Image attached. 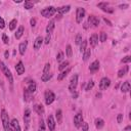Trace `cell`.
<instances>
[{"instance_id":"f35d334b","label":"cell","mask_w":131,"mask_h":131,"mask_svg":"<svg viewBox=\"0 0 131 131\" xmlns=\"http://www.w3.org/2000/svg\"><path fill=\"white\" fill-rule=\"evenodd\" d=\"M38 131H45V123H44V121H43L42 119L40 120V124H39Z\"/></svg>"},{"instance_id":"f546056e","label":"cell","mask_w":131,"mask_h":131,"mask_svg":"<svg viewBox=\"0 0 131 131\" xmlns=\"http://www.w3.org/2000/svg\"><path fill=\"white\" fill-rule=\"evenodd\" d=\"M70 64V62L68 61V60H66V61H63V62H61L59 66H58V70L60 71V72H62L63 70H66L67 68H68V66Z\"/></svg>"},{"instance_id":"8fae6325","label":"cell","mask_w":131,"mask_h":131,"mask_svg":"<svg viewBox=\"0 0 131 131\" xmlns=\"http://www.w3.org/2000/svg\"><path fill=\"white\" fill-rule=\"evenodd\" d=\"M83 122L84 121H83V115H82V113H78L77 115H75V117H74V125H75L76 128H80Z\"/></svg>"},{"instance_id":"f1b7e54d","label":"cell","mask_w":131,"mask_h":131,"mask_svg":"<svg viewBox=\"0 0 131 131\" xmlns=\"http://www.w3.org/2000/svg\"><path fill=\"white\" fill-rule=\"evenodd\" d=\"M31 95H32V94L28 91V89L25 88V89H24V99H25V101H30Z\"/></svg>"},{"instance_id":"7dc6e473","label":"cell","mask_w":131,"mask_h":131,"mask_svg":"<svg viewBox=\"0 0 131 131\" xmlns=\"http://www.w3.org/2000/svg\"><path fill=\"white\" fill-rule=\"evenodd\" d=\"M122 121H123V114H118V116H117V122L118 123H122Z\"/></svg>"},{"instance_id":"816d5d0a","label":"cell","mask_w":131,"mask_h":131,"mask_svg":"<svg viewBox=\"0 0 131 131\" xmlns=\"http://www.w3.org/2000/svg\"><path fill=\"white\" fill-rule=\"evenodd\" d=\"M103 20H104V21H105V23H106V24H107L108 26H112V23H111V21H110L108 19H106L105 17H103Z\"/></svg>"},{"instance_id":"8992f818","label":"cell","mask_w":131,"mask_h":131,"mask_svg":"<svg viewBox=\"0 0 131 131\" xmlns=\"http://www.w3.org/2000/svg\"><path fill=\"white\" fill-rule=\"evenodd\" d=\"M70 9H71V6L70 5H64V6H61V7H59V8H56V17H55V19L56 18H60L63 14H66V13H68L69 11H70Z\"/></svg>"},{"instance_id":"30bf717a","label":"cell","mask_w":131,"mask_h":131,"mask_svg":"<svg viewBox=\"0 0 131 131\" xmlns=\"http://www.w3.org/2000/svg\"><path fill=\"white\" fill-rule=\"evenodd\" d=\"M111 85V80L106 77H103L99 82V89L100 90H106Z\"/></svg>"},{"instance_id":"d590c367","label":"cell","mask_w":131,"mask_h":131,"mask_svg":"<svg viewBox=\"0 0 131 131\" xmlns=\"http://www.w3.org/2000/svg\"><path fill=\"white\" fill-rule=\"evenodd\" d=\"M106 38H107L106 34H105L104 32H101V33H100V36H99V41H100L101 43H103V42L106 41Z\"/></svg>"},{"instance_id":"83f0119b","label":"cell","mask_w":131,"mask_h":131,"mask_svg":"<svg viewBox=\"0 0 131 131\" xmlns=\"http://www.w3.org/2000/svg\"><path fill=\"white\" fill-rule=\"evenodd\" d=\"M90 55H91V50L86 48V49H85V51L83 52V60H84V61H87V60L89 59Z\"/></svg>"},{"instance_id":"ffe728a7","label":"cell","mask_w":131,"mask_h":131,"mask_svg":"<svg viewBox=\"0 0 131 131\" xmlns=\"http://www.w3.org/2000/svg\"><path fill=\"white\" fill-rule=\"evenodd\" d=\"M72 71V69L71 68H67L66 70H63L59 75H58V77H57V80L58 81H61V80H63L67 76H68V74H70V72Z\"/></svg>"},{"instance_id":"bcb514c9","label":"cell","mask_w":131,"mask_h":131,"mask_svg":"<svg viewBox=\"0 0 131 131\" xmlns=\"http://www.w3.org/2000/svg\"><path fill=\"white\" fill-rule=\"evenodd\" d=\"M108 5V3L107 2H100V3H98L97 4V7L98 8H100V9H102L103 7H105V6H107Z\"/></svg>"},{"instance_id":"d4e9b609","label":"cell","mask_w":131,"mask_h":131,"mask_svg":"<svg viewBox=\"0 0 131 131\" xmlns=\"http://www.w3.org/2000/svg\"><path fill=\"white\" fill-rule=\"evenodd\" d=\"M128 71H129V67H128V66H125L123 69L119 70V72H118V77H119V78H122L123 76H125V75L128 73Z\"/></svg>"},{"instance_id":"7402d4cb","label":"cell","mask_w":131,"mask_h":131,"mask_svg":"<svg viewBox=\"0 0 131 131\" xmlns=\"http://www.w3.org/2000/svg\"><path fill=\"white\" fill-rule=\"evenodd\" d=\"M130 88H131L130 83H129L128 81H125V82L122 84V86H121V91H122L123 93H127V92H129Z\"/></svg>"},{"instance_id":"cb8c5ba5","label":"cell","mask_w":131,"mask_h":131,"mask_svg":"<svg viewBox=\"0 0 131 131\" xmlns=\"http://www.w3.org/2000/svg\"><path fill=\"white\" fill-rule=\"evenodd\" d=\"M34 111L38 114V115H43L44 114V107L42 104H35L34 105Z\"/></svg>"},{"instance_id":"836d02e7","label":"cell","mask_w":131,"mask_h":131,"mask_svg":"<svg viewBox=\"0 0 131 131\" xmlns=\"http://www.w3.org/2000/svg\"><path fill=\"white\" fill-rule=\"evenodd\" d=\"M66 54L68 57H71L73 54V50H72V46L71 45H67V49H66Z\"/></svg>"},{"instance_id":"44dd1931","label":"cell","mask_w":131,"mask_h":131,"mask_svg":"<svg viewBox=\"0 0 131 131\" xmlns=\"http://www.w3.org/2000/svg\"><path fill=\"white\" fill-rule=\"evenodd\" d=\"M98 69H99V61L98 60H94L89 67V71L91 73H95L96 71H98Z\"/></svg>"},{"instance_id":"9c48e42d","label":"cell","mask_w":131,"mask_h":131,"mask_svg":"<svg viewBox=\"0 0 131 131\" xmlns=\"http://www.w3.org/2000/svg\"><path fill=\"white\" fill-rule=\"evenodd\" d=\"M30 121H31V111H30V108H26L24 112V123L26 126V130H28V128H29Z\"/></svg>"},{"instance_id":"f6af8a7d","label":"cell","mask_w":131,"mask_h":131,"mask_svg":"<svg viewBox=\"0 0 131 131\" xmlns=\"http://www.w3.org/2000/svg\"><path fill=\"white\" fill-rule=\"evenodd\" d=\"M2 41H3L4 44H8L9 43V39H8L6 34H2Z\"/></svg>"},{"instance_id":"f907efd6","label":"cell","mask_w":131,"mask_h":131,"mask_svg":"<svg viewBox=\"0 0 131 131\" xmlns=\"http://www.w3.org/2000/svg\"><path fill=\"white\" fill-rule=\"evenodd\" d=\"M128 6H129V5H128V4H121V5H120V6H119V7H120V8H121V9H126V8H127V7H128Z\"/></svg>"},{"instance_id":"ba28073f","label":"cell","mask_w":131,"mask_h":131,"mask_svg":"<svg viewBox=\"0 0 131 131\" xmlns=\"http://www.w3.org/2000/svg\"><path fill=\"white\" fill-rule=\"evenodd\" d=\"M77 85H78V75L75 74V75L71 78L70 85H69V90H70L71 92H75V91H76V88H77Z\"/></svg>"},{"instance_id":"7bdbcfd3","label":"cell","mask_w":131,"mask_h":131,"mask_svg":"<svg viewBox=\"0 0 131 131\" xmlns=\"http://www.w3.org/2000/svg\"><path fill=\"white\" fill-rule=\"evenodd\" d=\"M131 61V56L130 55H127V56H125L122 60H121V62H123V63H129Z\"/></svg>"},{"instance_id":"60d3db41","label":"cell","mask_w":131,"mask_h":131,"mask_svg":"<svg viewBox=\"0 0 131 131\" xmlns=\"http://www.w3.org/2000/svg\"><path fill=\"white\" fill-rule=\"evenodd\" d=\"M49 70H50V63L47 62V63L44 66V69H43V75L48 74V73H49Z\"/></svg>"},{"instance_id":"4316f807","label":"cell","mask_w":131,"mask_h":131,"mask_svg":"<svg viewBox=\"0 0 131 131\" xmlns=\"http://www.w3.org/2000/svg\"><path fill=\"white\" fill-rule=\"evenodd\" d=\"M55 118H56V122L58 124H60L61 121H62V112H61V110H57L55 112Z\"/></svg>"},{"instance_id":"d6986e66","label":"cell","mask_w":131,"mask_h":131,"mask_svg":"<svg viewBox=\"0 0 131 131\" xmlns=\"http://www.w3.org/2000/svg\"><path fill=\"white\" fill-rule=\"evenodd\" d=\"M27 47H28V41H25V42H21L19 45H18V51L20 53V55H24L26 53V50H27Z\"/></svg>"},{"instance_id":"4fadbf2b","label":"cell","mask_w":131,"mask_h":131,"mask_svg":"<svg viewBox=\"0 0 131 131\" xmlns=\"http://www.w3.org/2000/svg\"><path fill=\"white\" fill-rule=\"evenodd\" d=\"M54 27H55V19H51L46 27V35L47 36H51V34L54 30Z\"/></svg>"},{"instance_id":"9a60e30c","label":"cell","mask_w":131,"mask_h":131,"mask_svg":"<svg viewBox=\"0 0 131 131\" xmlns=\"http://www.w3.org/2000/svg\"><path fill=\"white\" fill-rule=\"evenodd\" d=\"M43 42H44V39H43L41 36L37 37V38L35 39V41H34V49H35V50H38V49L42 46Z\"/></svg>"},{"instance_id":"7c38bea8","label":"cell","mask_w":131,"mask_h":131,"mask_svg":"<svg viewBox=\"0 0 131 131\" xmlns=\"http://www.w3.org/2000/svg\"><path fill=\"white\" fill-rule=\"evenodd\" d=\"M55 120H54V118H53V116H51V115H49L48 117H47V127H48V129H49V131H54V129H55Z\"/></svg>"},{"instance_id":"5b68a950","label":"cell","mask_w":131,"mask_h":131,"mask_svg":"<svg viewBox=\"0 0 131 131\" xmlns=\"http://www.w3.org/2000/svg\"><path fill=\"white\" fill-rule=\"evenodd\" d=\"M44 98H45V103L49 105L55 100V94L51 90H46L44 93Z\"/></svg>"},{"instance_id":"1f68e13d","label":"cell","mask_w":131,"mask_h":131,"mask_svg":"<svg viewBox=\"0 0 131 131\" xmlns=\"http://www.w3.org/2000/svg\"><path fill=\"white\" fill-rule=\"evenodd\" d=\"M16 24H17V20L15 18L14 19H11L10 23H9V30L10 31H13L16 28Z\"/></svg>"},{"instance_id":"7a4b0ae2","label":"cell","mask_w":131,"mask_h":131,"mask_svg":"<svg viewBox=\"0 0 131 131\" xmlns=\"http://www.w3.org/2000/svg\"><path fill=\"white\" fill-rule=\"evenodd\" d=\"M0 69H1L2 73L5 75V77L8 79V82L10 84V89H12V86H13V77H12V74H11L10 70L7 68V66L3 61H0Z\"/></svg>"},{"instance_id":"484cf974","label":"cell","mask_w":131,"mask_h":131,"mask_svg":"<svg viewBox=\"0 0 131 131\" xmlns=\"http://www.w3.org/2000/svg\"><path fill=\"white\" fill-rule=\"evenodd\" d=\"M25 33V28L23 27V26H20V27H18V29L16 30V33H15V38L16 39H20V37L23 36V34Z\"/></svg>"},{"instance_id":"c3c4849f","label":"cell","mask_w":131,"mask_h":131,"mask_svg":"<svg viewBox=\"0 0 131 131\" xmlns=\"http://www.w3.org/2000/svg\"><path fill=\"white\" fill-rule=\"evenodd\" d=\"M4 27H5V21H4V19L0 16V29H4Z\"/></svg>"},{"instance_id":"e575fe53","label":"cell","mask_w":131,"mask_h":131,"mask_svg":"<svg viewBox=\"0 0 131 131\" xmlns=\"http://www.w3.org/2000/svg\"><path fill=\"white\" fill-rule=\"evenodd\" d=\"M52 77V74H50V73H48V74H45V75H42V77H41V80L43 81V82H46V81H48L50 78Z\"/></svg>"},{"instance_id":"ac0fdd59","label":"cell","mask_w":131,"mask_h":131,"mask_svg":"<svg viewBox=\"0 0 131 131\" xmlns=\"http://www.w3.org/2000/svg\"><path fill=\"white\" fill-rule=\"evenodd\" d=\"M89 42H90V45L92 47H95L98 43V35L97 34H92L90 36V39H89Z\"/></svg>"},{"instance_id":"2e32d148","label":"cell","mask_w":131,"mask_h":131,"mask_svg":"<svg viewBox=\"0 0 131 131\" xmlns=\"http://www.w3.org/2000/svg\"><path fill=\"white\" fill-rule=\"evenodd\" d=\"M15 71H16L17 75H23L25 73V66H24L23 61H18L15 64Z\"/></svg>"},{"instance_id":"6da1fadb","label":"cell","mask_w":131,"mask_h":131,"mask_svg":"<svg viewBox=\"0 0 131 131\" xmlns=\"http://www.w3.org/2000/svg\"><path fill=\"white\" fill-rule=\"evenodd\" d=\"M0 118H1V121H2V125H3L4 131H12V129H11V123H10L8 114H7V112L4 108L1 110V112H0Z\"/></svg>"},{"instance_id":"74e56055","label":"cell","mask_w":131,"mask_h":131,"mask_svg":"<svg viewBox=\"0 0 131 131\" xmlns=\"http://www.w3.org/2000/svg\"><path fill=\"white\" fill-rule=\"evenodd\" d=\"M81 42H82V35L81 34H77L76 35V39H75V43L77 45H80Z\"/></svg>"},{"instance_id":"3957f363","label":"cell","mask_w":131,"mask_h":131,"mask_svg":"<svg viewBox=\"0 0 131 131\" xmlns=\"http://www.w3.org/2000/svg\"><path fill=\"white\" fill-rule=\"evenodd\" d=\"M98 25H99V18H98L97 16H95V15H90V16L88 17V20L85 23L84 28H85V29H87L88 27L96 28V27H98Z\"/></svg>"},{"instance_id":"52a82bcc","label":"cell","mask_w":131,"mask_h":131,"mask_svg":"<svg viewBox=\"0 0 131 131\" xmlns=\"http://www.w3.org/2000/svg\"><path fill=\"white\" fill-rule=\"evenodd\" d=\"M85 13H86V11L83 7H78L77 8V10H76V21L78 24L82 23L83 18L85 17Z\"/></svg>"},{"instance_id":"8d00e7d4","label":"cell","mask_w":131,"mask_h":131,"mask_svg":"<svg viewBox=\"0 0 131 131\" xmlns=\"http://www.w3.org/2000/svg\"><path fill=\"white\" fill-rule=\"evenodd\" d=\"M93 86H94V81H89L88 83H87V85H86V88H85V90L86 91H89V90H91L92 88H93Z\"/></svg>"},{"instance_id":"d6a6232c","label":"cell","mask_w":131,"mask_h":131,"mask_svg":"<svg viewBox=\"0 0 131 131\" xmlns=\"http://www.w3.org/2000/svg\"><path fill=\"white\" fill-rule=\"evenodd\" d=\"M86 47H87V41H86V40H83V41L81 42V44H80V51L83 53V52L85 51Z\"/></svg>"},{"instance_id":"ab89813d","label":"cell","mask_w":131,"mask_h":131,"mask_svg":"<svg viewBox=\"0 0 131 131\" xmlns=\"http://www.w3.org/2000/svg\"><path fill=\"white\" fill-rule=\"evenodd\" d=\"M63 52H61V51H59L58 53H57V55H56V60H57V62H60L62 59H63Z\"/></svg>"},{"instance_id":"681fc988","label":"cell","mask_w":131,"mask_h":131,"mask_svg":"<svg viewBox=\"0 0 131 131\" xmlns=\"http://www.w3.org/2000/svg\"><path fill=\"white\" fill-rule=\"evenodd\" d=\"M30 24H31L32 27H35V26H36V18H31Z\"/></svg>"},{"instance_id":"5bb4252c","label":"cell","mask_w":131,"mask_h":131,"mask_svg":"<svg viewBox=\"0 0 131 131\" xmlns=\"http://www.w3.org/2000/svg\"><path fill=\"white\" fill-rule=\"evenodd\" d=\"M27 89H28V91H29L31 94H33V93L36 91V89H37L36 82H35L34 80H31L30 82H28V87H27Z\"/></svg>"},{"instance_id":"db71d44e","label":"cell","mask_w":131,"mask_h":131,"mask_svg":"<svg viewBox=\"0 0 131 131\" xmlns=\"http://www.w3.org/2000/svg\"><path fill=\"white\" fill-rule=\"evenodd\" d=\"M130 130V126H127L126 128H125V131H129Z\"/></svg>"},{"instance_id":"ee69618b","label":"cell","mask_w":131,"mask_h":131,"mask_svg":"<svg viewBox=\"0 0 131 131\" xmlns=\"http://www.w3.org/2000/svg\"><path fill=\"white\" fill-rule=\"evenodd\" d=\"M81 127H82V131H88L89 125H88V123H87V122H83V123H82V125H81Z\"/></svg>"},{"instance_id":"e0dca14e","label":"cell","mask_w":131,"mask_h":131,"mask_svg":"<svg viewBox=\"0 0 131 131\" xmlns=\"http://www.w3.org/2000/svg\"><path fill=\"white\" fill-rule=\"evenodd\" d=\"M10 123H11V129H12V131H21L20 130L19 123H18V121L16 119H12L10 121Z\"/></svg>"},{"instance_id":"4dcf8cb0","label":"cell","mask_w":131,"mask_h":131,"mask_svg":"<svg viewBox=\"0 0 131 131\" xmlns=\"http://www.w3.org/2000/svg\"><path fill=\"white\" fill-rule=\"evenodd\" d=\"M33 6H34V4H33L32 1L27 0V1H25V3H24V7H25V9H32Z\"/></svg>"},{"instance_id":"b9f144b4","label":"cell","mask_w":131,"mask_h":131,"mask_svg":"<svg viewBox=\"0 0 131 131\" xmlns=\"http://www.w3.org/2000/svg\"><path fill=\"white\" fill-rule=\"evenodd\" d=\"M101 10L104 11V12H107V13H113V11H114V9H113L112 7H108V5L105 6V7H103Z\"/></svg>"},{"instance_id":"603a6c76","label":"cell","mask_w":131,"mask_h":131,"mask_svg":"<svg viewBox=\"0 0 131 131\" xmlns=\"http://www.w3.org/2000/svg\"><path fill=\"white\" fill-rule=\"evenodd\" d=\"M94 124H95V127L97 129H101L104 126V121L101 118H96L95 121H94Z\"/></svg>"},{"instance_id":"f5cc1de1","label":"cell","mask_w":131,"mask_h":131,"mask_svg":"<svg viewBox=\"0 0 131 131\" xmlns=\"http://www.w3.org/2000/svg\"><path fill=\"white\" fill-rule=\"evenodd\" d=\"M4 56H5V58H8V56H9V52H8L7 50L4 52Z\"/></svg>"},{"instance_id":"277c9868","label":"cell","mask_w":131,"mask_h":131,"mask_svg":"<svg viewBox=\"0 0 131 131\" xmlns=\"http://www.w3.org/2000/svg\"><path fill=\"white\" fill-rule=\"evenodd\" d=\"M55 13H56V8L53 7V6L45 7L44 9L41 10V15L44 16V17H46V18H49V17L53 16Z\"/></svg>"}]
</instances>
